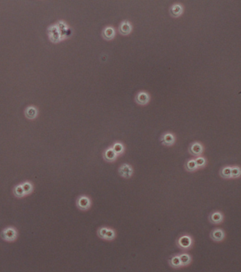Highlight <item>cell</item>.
<instances>
[{
    "label": "cell",
    "instance_id": "obj_1",
    "mask_svg": "<svg viewBox=\"0 0 241 272\" xmlns=\"http://www.w3.org/2000/svg\"><path fill=\"white\" fill-rule=\"evenodd\" d=\"M194 240L191 235L188 233H184L180 235L175 241L176 246L183 251H188L193 247Z\"/></svg>",
    "mask_w": 241,
    "mask_h": 272
},
{
    "label": "cell",
    "instance_id": "obj_2",
    "mask_svg": "<svg viewBox=\"0 0 241 272\" xmlns=\"http://www.w3.org/2000/svg\"><path fill=\"white\" fill-rule=\"evenodd\" d=\"M1 236L4 240L12 243V242L15 241L17 239L18 231L17 228L14 227H7L2 230Z\"/></svg>",
    "mask_w": 241,
    "mask_h": 272
},
{
    "label": "cell",
    "instance_id": "obj_3",
    "mask_svg": "<svg viewBox=\"0 0 241 272\" xmlns=\"http://www.w3.org/2000/svg\"><path fill=\"white\" fill-rule=\"evenodd\" d=\"M77 206L81 211H88L90 209L92 205L91 198L86 195H81L77 199Z\"/></svg>",
    "mask_w": 241,
    "mask_h": 272
},
{
    "label": "cell",
    "instance_id": "obj_4",
    "mask_svg": "<svg viewBox=\"0 0 241 272\" xmlns=\"http://www.w3.org/2000/svg\"><path fill=\"white\" fill-rule=\"evenodd\" d=\"M118 173L121 177L124 179H130L134 174V169L129 164L124 163L119 167Z\"/></svg>",
    "mask_w": 241,
    "mask_h": 272
},
{
    "label": "cell",
    "instance_id": "obj_5",
    "mask_svg": "<svg viewBox=\"0 0 241 272\" xmlns=\"http://www.w3.org/2000/svg\"><path fill=\"white\" fill-rule=\"evenodd\" d=\"M210 238L216 243H220L226 238V232L222 228H216L211 231L209 234Z\"/></svg>",
    "mask_w": 241,
    "mask_h": 272
},
{
    "label": "cell",
    "instance_id": "obj_6",
    "mask_svg": "<svg viewBox=\"0 0 241 272\" xmlns=\"http://www.w3.org/2000/svg\"><path fill=\"white\" fill-rule=\"evenodd\" d=\"M208 220L212 224H221L224 220V215L220 211H213L208 216Z\"/></svg>",
    "mask_w": 241,
    "mask_h": 272
},
{
    "label": "cell",
    "instance_id": "obj_7",
    "mask_svg": "<svg viewBox=\"0 0 241 272\" xmlns=\"http://www.w3.org/2000/svg\"><path fill=\"white\" fill-rule=\"evenodd\" d=\"M204 150V148L201 143L198 142L193 143L192 145L189 146V152L194 156L199 157L201 155Z\"/></svg>",
    "mask_w": 241,
    "mask_h": 272
},
{
    "label": "cell",
    "instance_id": "obj_8",
    "mask_svg": "<svg viewBox=\"0 0 241 272\" xmlns=\"http://www.w3.org/2000/svg\"><path fill=\"white\" fill-rule=\"evenodd\" d=\"M118 154L115 153L112 148H109L105 149L103 152V158L108 162H113L117 160Z\"/></svg>",
    "mask_w": 241,
    "mask_h": 272
},
{
    "label": "cell",
    "instance_id": "obj_9",
    "mask_svg": "<svg viewBox=\"0 0 241 272\" xmlns=\"http://www.w3.org/2000/svg\"><path fill=\"white\" fill-rule=\"evenodd\" d=\"M175 138L172 133H167L161 137V143L166 146H172L175 143Z\"/></svg>",
    "mask_w": 241,
    "mask_h": 272
},
{
    "label": "cell",
    "instance_id": "obj_10",
    "mask_svg": "<svg viewBox=\"0 0 241 272\" xmlns=\"http://www.w3.org/2000/svg\"><path fill=\"white\" fill-rule=\"evenodd\" d=\"M168 263H169L170 266L174 269H179V268L183 267L182 264H181L179 255H178V254H174V255H173V256L170 257V258L168 260Z\"/></svg>",
    "mask_w": 241,
    "mask_h": 272
},
{
    "label": "cell",
    "instance_id": "obj_11",
    "mask_svg": "<svg viewBox=\"0 0 241 272\" xmlns=\"http://www.w3.org/2000/svg\"><path fill=\"white\" fill-rule=\"evenodd\" d=\"M178 255H179L180 262L181 264H182V266H187L189 264H190V263L192 261V258L190 254L184 252L180 253V254H178Z\"/></svg>",
    "mask_w": 241,
    "mask_h": 272
},
{
    "label": "cell",
    "instance_id": "obj_12",
    "mask_svg": "<svg viewBox=\"0 0 241 272\" xmlns=\"http://www.w3.org/2000/svg\"><path fill=\"white\" fill-rule=\"evenodd\" d=\"M21 185H22V188L23 189L24 193H25L26 196L31 194L32 192L33 191L34 186H33V184L32 183L31 181H26L23 182V183H21Z\"/></svg>",
    "mask_w": 241,
    "mask_h": 272
},
{
    "label": "cell",
    "instance_id": "obj_13",
    "mask_svg": "<svg viewBox=\"0 0 241 272\" xmlns=\"http://www.w3.org/2000/svg\"><path fill=\"white\" fill-rule=\"evenodd\" d=\"M221 177L226 179H231V166H225L222 167L220 170Z\"/></svg>",
    "mask_w": 241,
    "mask_h": 272
},
{
    "label": "cell",
    "instance_id": "obj_14",
    "mask_svg": "<svg viewBox=\"0 0 241 272\" xmlns=\"http://www.w3.org/2000/svg\"><path fill=\"white\" fill-rule=\"evenodd\" d=\"M13 195H14L16 197L18 198H23V197L26 196V194L23 191V189L22 188V185H21V184H18V185H17V186H15L14 187H13Z\"/></svg>",
    "mask_w": 241,
    "mask_h": 272
},
{
    "label": "cell",
    "instance_id": "obj_15",
    "mask_svg": "<svg viewBox=\"0 0 241 272\" xmlns=\"http://www.w3.org/2000/svg\"><path fill=\"white\" fill-rule=\"evenodd\" d=\"M185 170L189 172H194L195 171L198 170V168L197 167V165L195 163L194 160H189L188 162H186L185 165Z\"/></svg>",
    "mask_w": 241,
    "mask_h": 272
},
{
    "label": "cell",
    "instance_id": "obj_16",
    "mask_svg": "<svg viewBox=\"0 0 241 272\" xmlns=\"http://www.w3.org/2000/svg\"><path fill=\"white\" fill-rule=\"evenodd\" d=\"M116 236H117V233H116V231L114 228L108 227V229L106 233V235H105L104 240L107 241H113L116 238Z\"/></svg>",
    "mask_w": 241,
    "mask_h": 272
},
{
    "label": "cell",
    "instance_id": "obj_17",
    "mask_svg": "<svg viewBox=\"0 0 241 272\" xmlns=\"http://www.w3.org/2000/svg\"><path fill=\"white\" fill-rule=\"evenodd\" d=\"M148 100H149L148 95L145 92H140L139 94H138L137 97V102L140 104H147Z\"/></svg>",
    "mask_w": 241,
    "mask_h": 272
},
{
    "label": "cell",
    "instance_id": "obj_18",
    "mask_svg": "<svg viewBox=\"0 0 241 272\" xmlns=\"http://www.w3.org/2000/svg\"><path fill=\"white\" fill-rule=\"evenodd\" d=\"M132 30V27L131 25L129 24V22H127V21H124V22L122 23V24L120 26V31L121 34H128L130 33Z\"/></svg>",
    "mask_w": 241,
    "mask_h": 272
},
{
    "label": "cell",
    "instance_id": "obj_19",
    "mask_svg": "<svg viewBox=\"0 0 241 272\" xmlns=\"http://www.w3.org/2000/svg\"><path fill=\"white\" fill-rule=\"evenodd\" d=\"M112 148L113 150L115 151V153L118 154V156L123 154L124 150V147L123 145V144H122L121 143H119V142L113 144Z\"/></svg>",
    "mask_w": 241,
    "mask_h": 272
},
{
    "label": "cell",
    "instance_id": "obj_20",
    "mask_svg": "<svg viewBox=\"0 0 241 272\" xmlns=\"http://www.w3.org/2000/svg\"><path fill=\"white\" fill-rule=\"evenodd\" d=\"M241 175V170L239 166L235 165L231 167V179H238Z\"/></svg>",
    "mask_w": 241,
    "mask_h": 272
},
{
    "label": "cell",
    "instance_id": "obj_21",
    "mask_svg": "<svg viewBox=\"0 0 241 272\" xmlns=\"http://www.w3.org/2000/svg\"><path fill=\"white\" fill-rule=\"evenodd\" d=\"M103 36L108 40L112 39L115 36V30L111 27L106 28L103 31Z\"/></svg>",
    "mask_w": 241,
    "mask_h": 272
},
{
    "label": "cell",
    "instance_id": "obj_22",
    "mask_svg": "<svg viewBox=\"0 0 241 272\" xmlns=\"http://www.w3.org/2000/svg\"><path fill=\"white\" fill-rule=\"evenodd\" d=\"M194 161H195L198 170L199 169H202L203 167H204L205 166L207 165V160L202 156L197 157V158L194 160Z\"/></svg>",
    "mask_w": 241,
    "mask_h": 272
},
{
    "label": "cell",
    "instance_id": "obj_23",
    "mask_svg": "<svg viewBox=\"0 0 241 272\" xmlns=\"http://www.w3.org/2000/svg\"><path fill=\"white\" fill-rule=\"evenodd\" d=\"M183 12V8L179 4H176L174 6L172 7L171 9H170V13L171 14L174 16H178Z\"/></svg>",
    "mask_w": 241,
    "mask_h": 272
},
{
    "label": "cell",
    "instance_id": "obj_24",
    "mask_svg": "<svg viewBox=\"0 0 241 272\" xmlns=\"http://www.w3.org/2000/svg\"><path fill=\"white\" fill-rule=\"evenodd\" d=\"M108 229V227L107 226L100 227L98 229V230H97V235H98V238L102 239V240H104Z\"/></svg>",
    "mask_w": 241,
    "mask_h": 272
},
{
    "label": "cell",
    "instance_id": "obj_25",
    "mask_svg": "<svg viewBox=\"0 0 241 272\" xmlns=\"http://www.w3.org/2000/svg\"><path fill=\"white\" fill-rule=\"evenodd\" d=\"M26 116H27V117H28V118H31V119L34 118L36 116V114H37L36 109L33 107H30L26 110Z\"/></svg>",
    "mask_w": 241,
    "mask_h": 272
}]
</instances>
